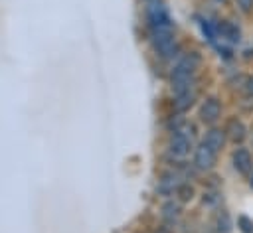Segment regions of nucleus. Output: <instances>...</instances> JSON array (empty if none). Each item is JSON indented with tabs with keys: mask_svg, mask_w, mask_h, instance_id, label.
Masks as SVG:
<instances>
[{
	"mask_svg": "<svg viewBox=\"0 0 253 233\" xmlns=\"http://www.w3.org/2000/svg\"><path fill=\"white\" fill-rule=\"evenodd\" d=\"M176 195L180 197V201H190L194 197V188L188 184H180V188L176 190Z\"/></svg>",
	"mask_w": 253,
	"mask_h": 233,
	"instance_id": "nucleus-15",
	"label": "nucleus"
},
{
	"mask_svg": "<svg viewBox=\"0 0 253 233\" xmlns=\"http://www.w3.org/2000/svg\"><path fill=\"white\" fill-rule=\"evenodd\" d=\"M219 115H221V105H219V101H217L215 97L206 99L204 105H202V109H200L202 120H204V122H215V120L219 118Z\"/></svg>",
	"mask_w": 253,
	"mask_h": 233,
	"instance_id": "nucleus-5",
	"label": "nucleus"
},
{
	"mask_svg": "<svg viewBox=\"0 0 253 233\" xmlns=\"http://www.w3.org/2000/svg\"><path fill=\"white\" fill-rule=\"evenodd\" d=\"M223 142H225V132H221L219 128H211V130L206 134V140H204V144H208L213 152L221 150Z\"/></svg>",
	"mask_w": 253,
	"mask_h": 233,
	"instance_id": "nucleus-10",
	"label": "nucleus"
},
{
	"mask_svg": "<svg viewBox=\"0 0 253 233\" xmlns=\"http://www.w3.org/2000/svg\"><path fill=\"white\" fill-rule=\"evenodd\" d=\"M217 231L219 233H229V217H227V213H221L217 217Z\"/></svg>",
	"mask_w": 253,
	"mask_h": 233,
	"instance_id": "nucleus-17",
	"label": "nucleus"
},
{
	"mask_svg": "<svg viewBox=\"0 0 253 233\" xmlns=\"http://www.w3.org/2000/svg\"><path fill=\"white\" fill-rule=\"evenodd\" d=\"M237 6H239L243 12H251V10H253V0H237Z\"/></svg>",
	"mask_w": 253,
	"mask_h": 233,
	"instance_id": "nucleus-18",
	"label": "nucleus"
},
{
	"mask_svg": "<svg viewBox=\"0 0 253 233\" xmlns=\"http://www.w3.org/2000/svg\"><path fill=\"white\" fill-rule=\"evenodd\" d=\"M170 83H172V91L178 95L184 91H192L196 85V77H194V73H186V71H180L174 67L172 75H170Z\"/></svg>",
	"mask_w": 253,
	"mask_h": 233,
	"instance_id": "nucleus-2",
	"label": "nucleus"
},
{
	"mask_svg": "<svg viewBox=\"0 0 253 233\" xmlns=\"http://www.w3.org/2000/svg\"><path fill=\"white\" fill-rule=\"evenodd\" d=\"M146 18L150 22V28H172L170 16H168L166 8L158 0L148 2V6H146Z\"/></svg>",
	"mask_w": 253,
	"mask_h": 233,
	"instance_id": "nucleus-1",
	"label": "nucleus"
},
{
	"mask_svg": "<svg viewBox=\"0 0 253 233\" xmlns=\"http://www.w3.org/2000/svg\"><path fill=\"white\" fill-rule=\"evenodd\" d=\"M154 49H156V53H158L162 59H174V57L180 55V43H178L176 39H170V41H166V43H160V45H156Z\"/></svg>",
	"mask_w": 253,
	"mask_h": 233,
	"instance_id": "nucleus-9",
	"label": "nucleus"
},
{
	"mask_svg": "<svg viewBox=\"0 0 253 233\" xmlns=\"http://www.w3.org/2000/svg\"><path fill=\"white\" fill-rule=\"evenodd\" d=\"M194 99H196L194 89H192V91H184V93H178V95H176L174 105H176L178 111H186V109H190V107L194 105Z\"/></svg>",
	"mask_w": 253,
	"mask_h": 233,
	"instance_id": "nucleus-13",
	"label": "nucleus"
},
{
	"mask_svg": "<svg viewBox=\"0 0 253 233\" xmlns=\"http://www.w3.org/2000/svg\"><path fill=\"white\" fill-rule=\"evenodd\" d=\"M251 184H253V180H251Z\"/></svg>",
	"mask_w": 253,
	"mask_h": 233,
	"instance_id": "nucleus-21",
	"label": "nucleus"
},
{
	"mask_svg": "<svg viewBox=\"0 0 253 233\" xmlns=\"http://www.w3.org/2000/svg\"><path fill=\"white\" fill-rule=\"evenodd\" d=\"M233 166H235V170H237L239 174L247 176V174L253 170V158H251L249 150L237 148V150L233 152Z\"/></svg>",
	"mask_w": 253,
	"mask_h": 233,
	"instance_id": "nucleus-6",
	"label": "nucleus"
},
{
	"mask_svg": "<svg viewBox=\"0 0 253 233\" xmlns=\"http://www.w3.org/2000/svg\"><path fill=\"white\" fill-rule=\"evenodd\" d=\"M200 63H202L200 55H198L196 51H190V53L180 55V59H178V63H176V69L186 71V73H196V69L200 67Z\"/></svg>",
	"mask_w": 253,
	"mask_h": 233,
	"instance_id": "nucleus-8",
	"label": "nucleus"
},
{
	"mask_svg": "<svg viewBox=\"0 0 253 233\" xmlns=\"http://www.w3.org/2000/svg\"><path fill=\"white\" fill-rule=\"evenodd\" d=\"M180 176L176 174V172H168V174H164L160 180H158V186H156V190H158V194H162V195H170V194H174L178 188H180Z\"/></svg>",
	"mask_w": 253,
	"mask_h": 233,
	"instance_id": "nucleus-7",
	"label": "nucleus"
},
{
	"mask_svg": "<svg viewBox=\"0 0 253 233\" xmlns=\"http://www.w3.org/2000/svg\"><path fill=\"white\" fill-rule=\"evenodd\" d=\"M247 93H249V95H253V77H249V79H247Z\"/></svg>",
	"mask_w": 253,
	"mask_h": 233,
	"instance_id": "nucleus-19",
	"label": "nucleus"
},
{
	"mask_svg": "<svg viewBox=\"0 0 253 233\" xmlns=\"http://www.w3.org/2000/svg\"><path fill=\"white\" fill-rule=\"evenodd\" d=\"M154 233H166V231H164V229H158V231H154Z\"/></svg>",
	"mask_w": 253,
	"mask_h": 233,
	"instance_id": "nucleus-20",
	"label": "nucleus"
},
{
	"mask_svg": "<svg viewBox=\"0 0 253 233\" xmlns=\"http://www.w3.org/2000/svg\"><path fill=\"white\" fill-rule=\"evenodd\" d=\"M192 148V138L184 136V134H178L174 132L172 138H170V144H168V150L174 158H184Z\"/></svg>",
	"mask_w": 253,
	"mask_h": 233,
	"instance_id": "nucleus-3",
	"label": "nucleus"
},
{
	"mask_svg": "<svg viewBox=\"0 0 253 233\" xmlns=\"http://www.w3.org/2000/svg\"><path fill=\"white\" fill-rule=\"evenodd\" d=\"M217 32L221 34V38H225V39H229V41H239V38H241L239 28H237L235 24H231V22H221V24L217 26Z\"/></svg>",
	"mask_w": 253,
	"mask_h": 233,
	"instance_id": "nucleus-12",
	"label": "nucleus"
},
{
	"mask_svg": "<svg viewBox=\"0 0 253 233\" xmlns=\"http://www.w3.org/2000/svg\"><path fill=\"white\" fill-rule=\"evenodd\" d=\"M237 225H239V229H241L243 233H253V219H249L247 215H241V217L237 219Z\"/></svg>",
	"mask_w": 253,
	"mask_h": 233,
	"instance_id": "nucleus-16",
	"label": "nucleus"
},
{
	"mask_svg": "<svg viewBox=\"0 0 253 233\" xmlns=\"http://www.w3.org/2000/svg\"><path fill=\"white\" fill-rule=\"evenodd\" d=\"M225 132H227V136H229L233 142H241V140L245 138V126H243V122L237 120V118H231V120L227 122Z\"/></svg>",
	"mask_w": 253,
	"mask_h": 233,
	"instance_id": "nucleus-11",
	"label": "nucleus"
},
{
	"mask_svg": "<svg viewBox=\"0 0 253 233\" xmlns=\"http://www.w3.org/2000/svg\"><path fill=\"white\" fill-rule=\"evenodd\" d=\"M213 162H215V152L208 146V144H200L198 148H196V154H194V164H196V168L198 170H210L211 166H213Z\"/></svg>",
	"mask_w": 253,
	"mask_h": 233,
	"instance_id": "nucleus-4",
	"label": "nucleus"
},
{
	"mask_svg": "<svg viewBox=\"0 0 253 233\" xmlns=\"http://www.w3.org/2000/svg\"><path fill=\"white\" fill-rule=\"evenodd\" d=\"M162 217L168 221V223H174L178 217H180V205L174 203V201H166L162 205Z\"/></svg>",
	"mask_w": 253,
	"mask_h": 233,
	"instance_id": "nucleus-14",
	"label": "nucleus"
}]
</instances>
